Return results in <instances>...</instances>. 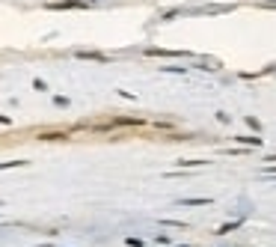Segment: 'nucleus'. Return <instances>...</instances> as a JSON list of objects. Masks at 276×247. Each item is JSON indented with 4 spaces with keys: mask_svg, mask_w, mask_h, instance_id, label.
I'll return each instance as SVG.
<instances>
[{
    "mask_svg": "<svg viewBox=\"0 0 276 247\" xmlns=\"http://www.w3.org/2000/svg\"><path fill=\"white\" fill-rule=\"evenodd\" d=\"M208 197H193V200H181V205H208Z\"/></svg>",
    "mask_w": 276,
    "mask_h": 247,
    "instance_id": "obj_1",
    "label": "nucleus"
},
{
    "mask_svg": "<svg viewBox=\"0 0 276 247\" xmlns=\"http://www.w3.org/2000/svg\"><path fill=\"white\" fill-rule=\"evenodd\" d=\"M234 140H241V143H253V146H261V137H234Z\"/></svg>",
    "mask_w": 276,
    "mask_h": 247,
    "instance_id": "obj_2",
    "label": "nucleus"
},
{
    "mask_svg": "<svg viewBox=\"0 0 276 247\" xmlns=\"http://www.w3.org/2000/svg\"><path fill=\"white\" fill-rule=\"evenodd\" d=\"M234 226H241V221H234V224H226V226H220V229H217V232H220V235H226V232H232V229H234Z\"/></svg>",
    "mask_w": 276,
    "mask_h": 247,
    "instance_id": "obj_3",
    "label": "nucleus"
},
{
    "mask_svg": "<svg viewBox=\"0 0 276 247\" xmlns=\"http://www.w3.org/2000/svg\"><path fill=\"white\" fill-rule=\"evenodd\" d=\"M261 6L264 9H276V0H261Z\"/></svg>",
    "mask_w": 276,
    "mask_h": 247,
    "instance_id": "obj_4",
    "label": "nucleus"
},
{
    "mask_svg": "<svg viewBox=\"0 0 276 247\" xmlns=\"http://www.w3.org/2000/svg\"><path fill=\"white\" fill-rule=\"evenodd\" d=\"M267 173H273V176H276V167H267Z\"/></svg>",
    "mask_w": 276,
    "mask_h": 247,
    "instance_id": "obj_5",
    "label": "nucleus"
},
{
    "mask_svg": "<svg viewBox=\"0 0 276 247\" xmlns=\"http://www.w3.org/2000/svg\"><path fill=\"white\" fill-rule=\"evenodd\" d=\"M178 247H181V244H178ZM184 247H187V244H184Z\"/></svg>",
    "mask_w": 276,
    "mask_h": 247,
    "instance_id": "obj_6",
    "label": "nucleus"
}]
</instances>
